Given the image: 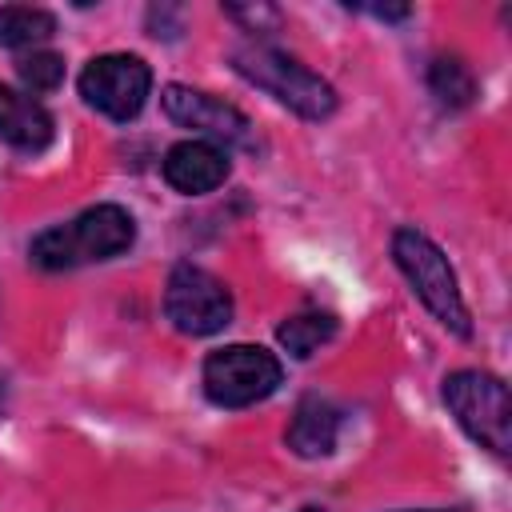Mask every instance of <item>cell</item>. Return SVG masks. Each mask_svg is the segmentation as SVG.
<instances>
[{
  "label": "cell",
  "mask_w": 512,
  "mask_h": 512,
  "mask_svg": "<svg viewBox=\"0 0 512 512\" xmlns=\"http://www.w3.org/2000/svg\"><path fill=\"white\" fill-rule=\"evenodd\" d=\"M444 404L480 448L496 456L512 448V404H508V384L500 376L480 368H460L444 376Z\"/></svg>",
  "instance_id": "cell-4"
},
{
  "label": "cell",
  "mask_w": 512,
  "mask_h": 512,
  "mask_svg": "<svg viewBox=\"0 0 512 512\" xmlns=\"http://www.w3.org/2000/svg\"><path fill=\"white\" fill-rule=\"evenodd\" d=\"M164 316L184 336H212L232 320V292L196 264H176L164 284Z\"/></svg>",
  "instance_id": "cell-6"
},
{
  "label": "cell",
  "mask_w": 512,
  "mask_h": 512,
  "mask_svg": "<svg viewBox=\"0 0 512 512\" xmlns=\"http://www.w3.org/2000/svg\"><path fill=\"white\" fill-rule=\"evenodd\" d=\"M224 12H228L236 24H244L248 32H272V28L280 24V12H276V8H268V4H248V8L228 4Z\"/></svg>",
  "instance_id": "cell-16"
},
{
  "label": "cell",
  "mask_w": 512,
  "mask_h": 512,
  "mask_svg": "<svg viewBox=\"0 0 512 512\" xmlns=\"http://www.w3.org/2000/svg\"><path fill=\"white\" fill-rule=\"evenodd\" d=\"M56 32V16L28 4H4L0 8V48H32L44 44Z\"/></svg>",
  "instance_id": "cell-13"
},
{
  "label": "cell",
  "mask_w": 512,
  "mask_h": 512,
  "mask_svg": "<svg viewBox=\"0 0 512 512\" xmlns=\"http://www.w3.org/2000/svg\"><path fill=\"white\" fill-rule=\"evenodd\" d=\"M160 108L172 124L180 128H192V132H204L212 144H232V148H252L256 144V132H252V120L232 108L228 100L220 96H208L200 88H188V84H168L160 92Z\"/></svg>",
  "instance_id": "cell-8"
},
{
  "label": "cell",
  "mask_w": 512,
  "mask_h": 512,
  "mask_svg": "<svg viewBox=\"0 0 512 512\" xmlns=\"http://www.w3.org/2000/svg\"><path fill=\"white\" fill-rule=\"evenodd\" d=\"M336 336V316L332 312H296L276 328V340L288 356L308 360L316 348H324Z\"/></svg>",
  "instance_id": "cell-12"
},
{
  "label": "cell",
  "mask_w": 512,
  "mask_h": 512,
  "mask_svg": "<svg viewBox=\"0 0 512 512\" xmlns=\"http://www.w3.org/2000/svg\"><path fill=\"white\" fill-rule=\"evenodd\" d=\"M284 380L280 360L260 344H228L204 360V396L220 408H248Z\"/></svg>",
  "instance_id": "cell-5"
},
{
  "label": "cell",
  "mask_w": 512,
  "mask_h": 512,
  "mask_svg": "<svg viewBox=\"0 0 512 512\" xmlns=\"http://www.w3.org/2000/svg\"><path fill=\"white\" fill-rule=\"evenodd\" d=\"M428 88H432V96H436L440 104L464 108V104H472V96H476V76L468 72L464 60H456V56H436L432 68H428Z\"/></svg>",
  "instance_id": "cell-14"
},
{
  "label": "cell",
  "mask_w": 512,
  "mask_h": 512,
  "mask_svg": "<svg viewBox=\"0 0 512 512\" xmlns=\"http://www.w3.org/2000/svg\"><path fill=\"white\" fill-rule=\"evenodd\" d=\"M136 240V224L120 204H96L88 212H80L68 224L44 228L32 244H28V260L44 272H64V268H80V264H96V260H112L120 252H128Z\"/></svg>",
  "instance_id": "cell-1"
},
{
  "label": "cell",
  "mask_w": 512,
  "mask_h": 512,
  "mask_svg": "<svg viewBox=\"0 0 512 512\" xmlns=\"http://www.w3.org/2000/svg\"><path fill=\"white\" fill-rule=\"evenodd\" d=\"M16 72L28 92H52L64 80V60L56 52H28L16 60Z\"/></svg>",
  "instance_id": "cell-15"
},
{
  "label": "cell",
  "mask_w": 512,
  "mask_h": 512,
  "mask_svg": "<svg viewBox=\"0 0 512 512\" xmlns=\"http://www.w3.org/2000/svg\"><path fill=\"white\" fill-rule=\"evenodd\" d=\"M0 408H4V376H0Z\"/></svg>",
  "instance_id": "cell-17"
},
{
  "label": "cell",
  "mask_w": 512,
  "mask_h": 512,
  "mask_svg": "<svg viewBox=\"0 0 512 512\" xmlns=\"http://www.w3.org/2000/svg\"><path fill=\"white\" fill-rule=\"evenodd\" d=\"M336 436H340V412L324 400V396H304L288 420V448L304 460H316V456H328L336 448Z\"/></svg>",
  "instance_id": "cell-10"
},
{
  "label": "cell",
  "mask_w": 512,
  "mask_h": 512,
  "mask_svg": "<svg viewBox=\"0 0 512 512\" xmlns=\"http://www.w3.org/2000/svg\"><path fill=\"white\" fill-rule=\"evenodd\" d=\"M148 88H152L148 64L140 56H128V52L96 56L80 72V96L96 112H104L108 120H132L144 108Z\"/></svg>",
  "instance_id": "cell-7"
},
{
  "label": "cell",
  "mask_w": 512,
  "mask_h": 512,
  "mask_svg": "<svg viewBox=\"0 0 512 512\" xmlns=\"http://www.w3.org/2000/svg\"><path fill=\"white\" fill-rule=\"evenodd\" d=\"M228 60L248 84L276 96L284 108H292L304 120H328L336 112L332 84L324 76H316L308 64H300L296 56H284L268 44H240V48H232Z\"/></svg>",
  "instance_id": "cell-2"
},
{
  "label": "cell",
  "mask_w": 512,
  "mask_h": 512,
  "mask_svg": "<svg viewBox=\"0 0 512 512\" xmlns=\"http://www.w3.org/2000/svg\"><path fill=\"white\" fill-rule=\"evenodd\" d=\"M392 256H396V268L404 272V280L412 284V292L420 296V304L456 336H472V324H468V308H464V296L456 288V272L448 264V256L416 228H396L392 236Z\"/></svg>",
  "instance_id": "cell-3"
},
{
  "label": "cell",
  "mask_w": 512,
  "mask_h": 512,
  "mask_svg": "<svg viewBox=\"0 0 512 512\" xmlns=\"http://www.w3.org/2000/svg\"><path fill=\"white\" fill-rule=\"evenodd\" d=\"M164 180L184 196H204L228 180V152L212 140H180L164 152Z\"/></svg>",
  "instance_id": "cell-9"
},
{
  "label": "cell",
  "mask_w": 512,
  "mask_h": 512,
  "mask_svg": "<svg viewBox=\"0 0 512 512\" xmlns=\"http://www.w3.org/2000/svg\"><path fill=\"white\" fill-rule=\"evenodd\" d=\"M0 140L20 152H40L52 140V116L32 100L0 84Z\"/></svg>",
  "instance_id": "cell-11"
},
{
  "label": "cell",
  "mask_w": 512,
  "mask_h": 512,
  "mask_svg": "<svg viewBox=\"0 0 512 512\" xmlns=\"http://www.w3.org/2000/svg\"><path fill=\"white\" fill-rule=\"evenodd\" d=\"M300 512H324V508H300Z\"/></svg>",
  "instance_id": "cell-18"
}]
</instances>
